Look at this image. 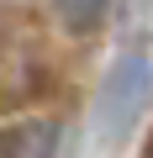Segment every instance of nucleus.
<instances>
[{
	"label": "nucleus",
	"mask_w": 153,
	"mask_h": 158,
	"mask_svg": "<svg viewBox=\"0 0 153 158\" xmlns=\"http://www.w3.org/2000/svg\"><path fill=\"white\" fill-rule=\"evenodd\" d=\"M53 16H58V27H63V32L90 37V32L111 16V0H53Z\"/></svg>",
	"instance_id": "7ed1b4c3"
},
{
	"label": "nucleus",
	"mask_w": 153,
	"mask_h": 158,
	"mask_svg": "<svg viewBox=\"0 0 153 158\" xmlns=\"http://www.w3.org/2000/svg\"><path fill=\"white\" fill-rule=\"evenodd\" d=\"M148 100H153V58H148L142 42H132V48L116 53V63L100 79V95H95V142L100 148L127 142L132 127L142 121Z\"/></svg>",
	"instance_id": "f257e3e1"
},
{
	"label": "nucleus",
	"mask_w": 153,
	"mask_h": 158,
	"mask_svg": "<svg viewBox=\"0 0 153 158\" xmlns=\"http://www.w3.org/2000/svg\"><path fill=\"white\" fill-rule=\"evenodd\" d=\"M0 158H58V121L27 116L0 132Z\"/></svg>",
	"instance_id": "f03ea898"
}]
</instances>
